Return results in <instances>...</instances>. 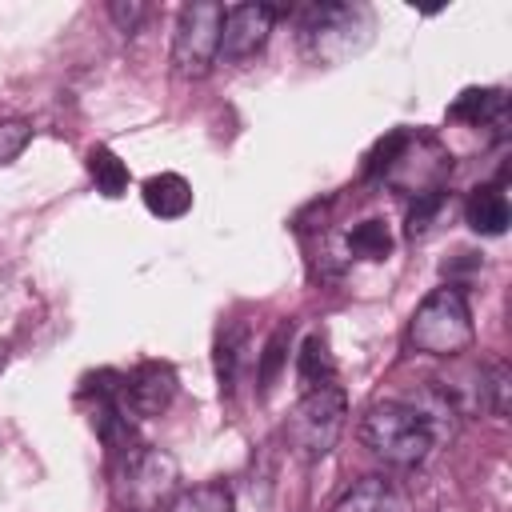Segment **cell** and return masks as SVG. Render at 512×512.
<instances>
[{
    "instance_id": "cell-16",
    "label": "cell",
    "mask_w": 512,
    "mask_h": 512,
    "mask_svg": "<svg viewBox=\"0 0 512 512\" xmlns=\"http://www.w3.org/2000/svg\"><path fill=\"white\" fill-rule=\"evenodd\" d=\"M344 248H348V256H360V260H388L392 236H388L384 220H360V224L348 232Z\"/></svg>"
},
{
    "instance_id": "cell-6",
    "label": "cell",
    "mask_w": 512,
    "mask_h": 512,
    "mask_svg": "<svg viewBox=\"0 0 512 512\" xmlns=\"http://www.w3.org/2000/svg\"><path fill=\"white\" fill-rule=\"evenodd\" d=\"M220 24H224V4L212 0H192L176 16L172 32V64L176 76L184 80H204L216 60H220Z\"/></svg>"
},
{
    "instance_id": "cell-14",
    "label": "cell",
    "mask_w": 512,
    "mask_h": 512,
    "mask_svg": "<svg viewBox=\"0 0 512 512\" xmlns=\"http://www.w3.org/2000/svg\"><path fill=\"white\" fill-rule=\"evenodd\" d=\"M164 512H236V496L224 480H208V484L180 488Z\"/></svg>"
},
{
    "instance_id": "cell-18",
    "label": "cell",
    "mask_w": 512,
    "mask_h": 512,
    "mask_svg": "<svg viewBox=\"0 0 512 512\" xmlns=\"http://www.w3.org/2000/svg\"><path fill=\"white\" fill-rule=\"evenodd\" d=\"M440 208H444V192H428V196H416V200H412V208H408V224H404L408 240H420V236L432 228V220L440 216Z\"/></svg>"
},
{
    "instance_id": "cell-9",
    "label": "cell",
    "mask_w": 512,
    "mask_h": 512,
    "mask_svg": "<svg viewBox=\"0 0 512 512\" xmlns=\"http://www.w3.org/2000/svg\"><path fill=\"white\" fill-rule=\"evenodd\" d=\"M332 512H408L404 492L384 476H360L352 488L340 492Z\"/></svg>"
},
{
    "instance_id": "cell-1",
    "label": "cell",
    "mask_w": 512,
    "mask_h": 512,
    "mask_svg": "<svg viewBox=\"0 0 512 512\" xmlns=\"http://www.w3.org/2000/svg\"><path fill=\"white\" fill-rule=\"evenodd\" d=\"M360 440L384 464L412 468V464L428 460V452L436 444V428L428 424V416L412 400H380L364 412Z\"/></svg>"
},
{
    "instance_id": "cell-12",
    "label": "cell",
    "mask_w": 512,
    "mask_h": 512,
    "mask_svg": "<svg viewBox=\"0 0 512 512\" xmlns=\"http://www.w3.org/2000/svg\"><path fill=\"white\" fill-rule=\"evenodd\" d=\"M452 120L464 124H504L508 120V92L504 88H464L456 96V104L448 108Z\"/></svg>"
},
{
    "instance_id": "cell-7",
    "label": "cell",
    "mask_w": 512,
    "mask_h": 512,
    "mask_svg": "<svg viewBox=\"0 0 512 512\" xmlns=\"http://www.w3.org/2000/svg\"><path fill=\"white\" fill-rule=\"evenodd\" d=\"M176 372H172V364H164V360H144V364H136L132 372H120V388H116V408L128 416V420H152V416H160L168 404H172V396H176Z\"/></svg>"
},
{
    "instance_id": "cell-5",
    "label": "cell",
    "mask_w": 512,
    "mask_h": 512,
    "mask_svg": "<svg viewBox=\"0 0 512 512\" xmlns=\"http://www.w3.org/2000/svg\"><path fill=\"white\" fill-rule=\"evenodd\" d=\"M176 492H180V464L172 452L152 444L124 452V464L116 476V496L124 512H164Z\"/></svg>"
},
{
    "instance_id": "cell-17",
    "label": "cell",
    "mask_w": 512,
    "mask_h": 512,
    "mask_svg": "<svg viewBox=\"0 0 512 512\" xmlns=\"http://www.w3.org/2000/svg\"><path fill=\"white\" fill-rule=\"evenodd\" d=\"M240 356H244V328L232 324V328H224L220 340H216V376H220V388H224V392H232V384H236V364H240Z\"/></svg>"
},
{
    "instance_id": "cell-15",
    "label": "cell",
    "mask_w": 512,
    "mask_h": 512,
    "mask_svg": "<svg viewBox=\"0 0 512 512\" xmlns=\"http://www.w3.org/2000/svg\"><path fill=\"white\" fill-rule=\"evenodd\" d=\"M88 172H92L100 196L116 200V196L128 192V164H124L108 144H96V148L88 152Z\"/></svg>"
},
{
    "instance_id": "cell-21",
    "label": "cell",
    "mask_w": 512,
    "mask_h": 512,
    "mask_svg": "<svg viewBox=\"0 0 512 512\" xmlns=\"http://www.w3.org/2000/svg\"><path fill=\"white\" fill-rule=\"evenodd\" d=\"M108 12H112V20L120 24V32H136V24L144 20V12H148V8H144V4H136V0H132V4H120V0H116Z\"/></svg>"
},
{
    "instance_id": "cell-10",
    "label": "cell",
    "mask_w": 512,
    "mask_h": 512,
    "mask_svg": "<svg viewBox=\"0 0 512 512\" xmlns=\"http://www.w3.org/2000/svg\"><path fill=\"white\" fill-rule=\"evenodd\" d=\"M144 196V208L160 220H180L188 208H192V184L180 176V172H156L144 180L140 188Z\"/></svg>"
},
{
    "instance_id": "cell-3",
    "label": "cell",
    "mask_w": 512,
    "mask_h": 512,
    "mask_svg": "<svg viewBox=\"0 0 512 512\" xmlns=\"http://www.w3.org/2000/svg\"><path fill=\"white\" fill-rule=\"evenodd\" d=\"M372 12L364 4H312L300 16V44L320 64H340L368 48Z\"/></svg>"
},
{
    "instance_id": "cell-22",
    "label": "cell",
    "mask_w": 512,
    "mask_h": 512,
    "mask_svg": "<svg viewBox=\"0 0 512 512\" xmlns=\"http://www.w3.org/2000/svg\"><path fill=\"white\" fill-rule=\"evenodd\" d=\"M8 368V344H0V372Z\"/></svg>"
},
{
    "instance_id": "cell-4",
    "label": "cell",
    "mask_w": 512,
    "mask_h": 512,
    "mask_svg": "<svg viewBox=\"0 0 512 512\" xmlns=\"http://www.w3.org/2000/svg\"><path fill=\"white\" fill-rule=\"evenodd\" d=\"M344 416H348V396L340 384L312 388L296 400V408L284 424V440L300 460L312 464L336 448V440L344 432Z\"/></svg>"
},
{
    "instance_id": "cell-19",
    "label": "cell",
    "mask_w": 512,
    "mask_h": 512,
    "mask_svg": "<svg viewBox=\"0 0 512 512\" xmlns=\"http://www.w3.org/2000/svg\"><path fill=\"white\" fill-rule=\"evenodd\" d=\"M288 324H280L276 332H272V340L264 344V356H260V388L268 392L272 388V380H276V372H280V364H284V356H288Z\"/></svg>"
},
{
    "instance_id": "cell-8",
    "label": "cell",
    "mask_w": 512,
    "mask_h": 512,
    "mask_svg": "<svg viewBox=\"0 0 512 512\" xmlns=\"http://www.w3.org/2000/svg\"><path fill=\"white\" fill-rule=\"evenodd\" d=\"M280 8L264 4V0H248V4H228L224 8V24H220V56L224 60H248L268 44V32L276 24Z\"/></svg>"
},
{
    "instance_id": "cell-13",
    "label": "cell",
    "mask_w": 512,
    "mask_h": 512,
    "mask_svg": "<svg viewBox=\"0 0 512 512\" xmlns=\"http://www.w3.org/2000/svg\"><path fill=\"white\" fill-rule=\"evenodd\" d=\"M296 376H300L304 392L336 384V360H332V352H328L324 332H308V336H304V344H300V352H296Z\"/></svg>"
},
{
    "instance_id": "cell-11",
    "label": "cell",
    "mask_w": 512,
    "mask_h": 512,
    "mask_svg": "<svg viewBox=\"0 0 512 512\" xmlns=\"http://www.w3.org/2000/svg\"><path fill=\"white\" fill-rule=\"evenodd\" d=\"M464 220L472 232L480 236H504L508 232V220H512V208H508V196L500 184H480L472 188L468 204H464Z\"/></svg>"
},
{
    "instance_id": "cell-2",
    "label": "cell",
    "mask_w": 512,
    "mask_h": 512,
    "mask_svg": "<svg viewBox=\"0 0 512 512\" xmlns=\"http://www.w3.org/2000/svg\"><path fill=\"white\" fill-rule=\"evenodd\" d=\"M472 340H476L472 308H468L464 288L456 284L432 288L408 320V344L424 356H460L472 348Z\"/></svg>"
},
{
    "instance_id": "cell-20",
    "label": "cell",
    "mask_w": 512,
    "mask_h": 512,
    "mask_svg": "<svg viewBox=\"0 0 512 512\" xmlns=\"http://www.w3.org/2000/svg\"><path fill=\"white\" fill-rule=\"evenodd\" d=\"M32 140V124L28 120H0V164H12Z\"/></svg>"
}]
</instances>
